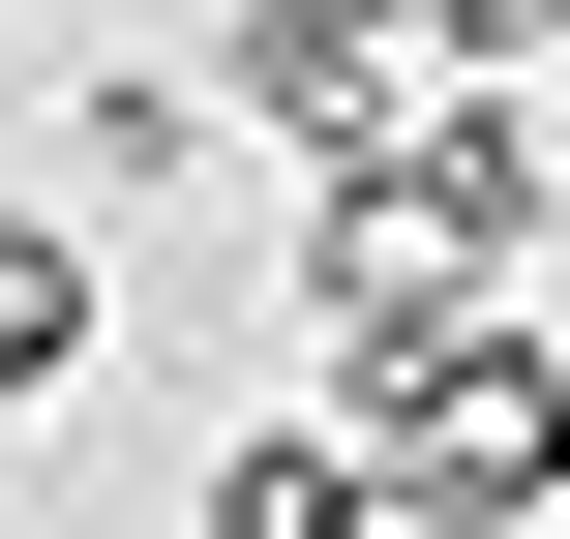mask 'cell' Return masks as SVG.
<instances>
[{"label":"cell","instance_id":"6da1fadb","mask_svg":"<svg viewBox=\"0 0 570 539\" xmlns=\"http://www.w3.org/2000/svg\"><path fill=\"white\" fill-rule=\"evenodd\" d=\"M180 90H210L240 150H361V120H391V0H240Z\"/></svg>","mask_w":570,"mask_h":539},{"label":"cell","instance_id":"7a4b0ae2","mask_svg":"<svg viewBox=\"0 0 570 539\" xmlns=\"http://www.w3.org/2000/svg\"><path fill=\"white\" fill-rule=\"evenodd\" d=\"M120 360V300H90V210H0V420H60Z\"/></svg>","mask_w":570,"mask_h":539},{"label":"cell","instance_id":"3957f363","mask_svg":"<svg viewBox=\"0 0 570 539\" xmlns=\"http://www.w3.org/2000/svg\"><path fill=\"white\" fill-rule=\"evenodd\" d=\"M60 150H90V210H180V180H210L240 120H210L180 60H90V120H60Z\"/></svg>","mask_w":570,"mask_h":539},{"label":"cell","instance_id":"277c9868","mask_svg":"<svg viewBox=\"0 0 570 539\" xmlns=\"http://www.w3.org/2000/svg\"><path fill=\"white\" fill-rule=\"evenodd\" d=\"M180 539H361V420H271V450H210V510Z\"/></svg>","mask_w":570,"mask_h":539},{"label":"cell","instance_id":"5b68a950","mask_svg":"<svg viewBox=\"0 0 570 539\" xmlns=\"http://www.w3.org/2000/svg\"><path fill=\"white\" fill-rule=\"evenodd\" d=\"M391 60H451V90H511V60H570V0H391Z\"/></svg>","mask_w":570,"mask_h":539}]
</instances>
